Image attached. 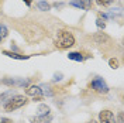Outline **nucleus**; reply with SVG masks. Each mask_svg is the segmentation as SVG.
Here are the masks:
<instances>
[{"mask_svg": "<svg viewBox=\"0 0 124 123\" xmlns=\"http://www.w3.org/2000/svg\"><path fill=\"white\" fill-rule=\"evenodd\" d=\"M21 34L28 43H37L41 38H44L45 30L37 23H24L23 28H21Z\"/></svg>", "mask_w": 124, "mask_h": 123, "instance_id": "obj_1", "label": "nucleus"}, {"mask_svg": "<svg viewBox=\"0 0 124 123\" xmlns=\"http://www.w3.org/2000/svg\"><path fill=\"white\" fill-rule=\"evenodd\" d=\"M54 44H55V47L59 48V50H66V48H69V47L75 45V37H73L72 33H69V31H66V30L58 31Z\"/></svg>", "mask_w": 124, "mask_h": 123, "instance_id": "obj_2", "label": "nucleus"}, {"mask_svg": "<svg viewBox=\"0 0 124 123\" xmlns=\"http://www.w3.org/2000/svg\"><path fill=\"white\" fill-rule=\"evenodd\" d=\"M25 103H27V98L24 95H13L3 106H4V110L6 112H13L16 109L24 106Z\"/></svg>", "mask_w": 124, "mask_h": 123, "instance_id": "obj_3", "label": "nucleus"}, {"mask_svg": "<svg viewBox=\"0 0 124 123\" xmlns=\"http://www.w3.org/2000/svg\"><path fill=\"white\" fill-rule=\"evenodd\" d=\"M90 88H92L94 92L97 93H107L108 92V86L106 85V82L101 79V78H94L92 81V84H90Z\"/></svg>", "mask_w": 124, "mask_h": 123, "instance_id": "obj_4", "label": "nucleus"}, {"mask_svg": "<svg viewBox=\"0 0 124 123\" xmlns=\"http://www.w3.org/2000/svg\"><path fill=\"white\" fill-rule=\"evenodd\" d=\"M99 119H100V123H117L113 112L111 110H107V109L101 110L100 113H99Z\"/></svg>", "mask_w": 124, "mask_h": 123, "instance_id": "obj_5", "label": "nucleus"}, {"mask_svg": "<svg viewBox=\"0 0 124 123\" xmlns=\"http://www.w3.org/2000/svg\"><path fill=\"white\" fill-rule=\"evenodd\" d=\"M25 93L28 95V96H32L34 99H41L44 95H42V89L39 88L38 85H31V86H28L27 88V91H25Z\"/></svg>", "mask_w": 124, "mask_h": 123, "instance_id": "obj_6", "label": "nucleus"}, {"mask_svg": "<svg viewBox=\"0 0 124 123\" xmlns=\"http://www.w3.org/2000/svg\"><path fill=\"white\" fill-rule=\"evenodd\" d=\"M92 1L93 0H70L69 4L70 6H75L78 9H82V10H90Z\"/></svg>", "mask_w": 124, "mask_h": 123, "instance_id": "obj_7", "label": "nucleus"}, {"mask_svg": "<svg viewBox=\"0 0 124 123\" xmlns=\"http://www.w3.org/2000/svg\"><path fill=\"white\" fill-rule=\"evenodd\" d=\"M52 116L51 115H38L35 117H31V123H51Z\"/></svg>", "mask_w": 124, "mask_h": 123, "instance_id": "obj_8", "label": "nucleus"}, {"mask_svg": "<svg viewBox=\"0 0 124 123\" xmlns=\"http://www.w3.org/2000/svg\"><path fill=\"white\" fill-rule=\"evenodd\" d=\"M93 40L96 41V44H104V43H108L110 41V37L106 35L104 33H96L93 35Z\"/></svg>", "mask_w": 124, "mask_h": 123, "instance_id": "obj_9", "label": "nucleus"}, {"mask_svg": "<svg viewBox=\"0 0 124 123\" xmlns=\"http://www.w3.org/2000/svg\"><path fill=\"white\" fill-rule=\"evenodd\" d=\"M3 55H7L10 58H14V60H28L30 55H20L17 53H13V51H3Z\"/></svg>", "mask_w": 124, "mask_h": 123, "instance_id": "obj_10", "label": "nucleus"}, {"mask_svg": "<svg viewBox=\"0 0 124 123\" xmlns=\"http://www.w3.org/2000/svg\"><path fill=\"white\" fill-rule=\"evenodd\" d=\"M68 58H69L70 61H76V62H82L85 60L83 55L80 54V53H69L68 54Z\"/></svg>", "mask_w": 124, "mask_h": 123, "instance_id": "obj_11", "label": "nucleus"}, {"mask_svg": "<svg viewBox=\"0 0 124 123\" xmlns=\"http://www.w3.org/2000/svg\"><path fill=\"white\" fill-rule=\"evenodd\" d=\"M37 7H38V10H41V11H48V10H51V4L46 3V1H44V0H41V1L37 3Z\"/></svg>", "mask_w": 124, "mask_h": 123, "instance_id": "obj_12", "label": "nucleus"}, {"mask_svg": "<svg viewBox=\"0 0 124 123\" xmlns=\"http://www.w3.org/2000/svg\"><path fill=\"white\" fill-rule=\"evenodd\" d=\"M13 95H14V93H13V91H7L6 93H3V95H0V103L3 102V105H4V103H6V102H7V100L10 99L11 96H13Z\"/></svg>", "mask_w": 124, "mask_h": 123, "instance_id": "obj_13", "label": "nucleus"}, {"mask_svg": "<svg viewBox=\"0 0 124 123\" xmlns=\"http://www.w3.org/2000/svg\"><path fill=\"white\" fill-rule=\"evenodd\" d=\"M28 79H23V78H20V79H14V86H20V88H24V86H28Z\"/></svg>", "mask_w": 124, "mask_h": 123, "instance_id": "obj_14", "label": "nucleus"}, {"mask_svg": "<svg viewBox=\"0 0 124 123\" xmlns=\"http://www.w3.org/2000/svg\"><path fill=\"white\" fill-rule=\"evenodd\" d=\"M38 112L39 115H49V112H51V109H49V106H46V105H39L38 106Z\"/></svg>", "mask_w": 124, "mask_h": 123, "instance_id": "obj_15", "label": "nucleus"}, {"mask_svg": "<svg viewBox=\"0 0 124 123\" xmlns=\"http://www.w3.org/2000/svg\"><path fill=\"white\" fill-rule=\"evenodd\" d=\"M39 88L42 89V95H45V96H52V91H51V88H49L48 85H41Z\"/></svg>", "mask_w": 124, "mask_h": 123, "instance_id": "obj_16", "label": "nucleus"}, {"mask_svg": "<svg viewBox=\"0 0 124 123\" xmlns=\"http://www.w3.org/2000/svg\"><path fill=\"white\" fill-rule=\"evenodd\" d=\"M7 34H8L7 27H6L4 24H0V37H1V38H6V37H7Z\"/></svg>", "mask_w": 124, "mask_h": 123, "instance_id": "obj_17", "label": "nucleus"}, {"mask_svg": "<svg viewBox=\"0 0 124 123\" xmlns=\"http://www.w3.org/2000/svg\"><path fill=\"white\" fill-rule=\"evenodd\" d=\"M113 1H114V0H96V3H97L99 6H110Z\"/></svg>", "mask_w": 124, "mask_h": 123, "instance_id": "obj_18", "label": "nucleus"}, {"mask_svg": "<svg viewBox=\"0 0 124 123\" xmlns=\"http://www.w3.org/2000/svg\"><path fill=\"white\" fill-rule=\"evenodd\" d=\"M108 65H110L113 69H116V68H118V61H117L116 58H111V60L108 61Z\"/></svg>", "mask_w": 124, "mask_h": 123, "instance_id": "obj_19", "label": "nucleus"}, {"mask_svg": "<svg viewBox=\"0 0 124 123\" xmlns=\"http://www.w3.org/2000/svg\"><path fill=\"white\" fill-rule=\"evenodd\" d=\"M4 85H8V86H14V78H7V79H3L1 81Z\"/></svg>", "mask_w": 124, "mask_h": 123, "instance_id": "obj_20", "label": "nucleus"}, {"mask_svg": "<svg viewBox=\"0 0 124 123\" xmlns=\"http://www.w3.org/2000/svg\"><path fill=\"white\" fill-rule=\"evenodd\" d=\"M96 26H97L99 28H101V30H104V28H106V23H104L101 18H97V20H96Z\"/></svg>", "mask_w": 124, "mask_h": 123, "instance_id": "obj_21", "label": "nucleus"}, {"mask_svg": "<svg viewBox=\"0 0 124 123\" xmlns=\"http://www.w3.org/2000/svg\"><path fill=\"white\" fill-rule=\"evenodd\" d=\"M62 78H63V75H62L61 72H56V74L54 75V81L58 82V81H62Z\"/></svg>", "mask_w": 124, "mask_h": 123, "instance_id": "obj_22", "label": "nucleus"}, {"mask_svg": "<svg viewBox=\"0 0 124 123\" xmlns=\"http://www.w3.org/2000/svg\"><path fill=\"white\" fill-rule=\"evenodd\" d=\"M0 123H13V122H11L10 119H7V117H3V119H1V122H0Z\"/></svg>", "mask_w": 124, "mask_h": 123, "instance_id": "obj_23", "label": "nucleus"}, {"mask_svg": "<svg viewBox=\"0 0 124 123\" xmlns=\"http://www.w3.org/2000/svg\"><path fill=\"white\" fill-rule=\"evenodd\" d=\"M100 17H101V18H104V20H106V18H108V14H104V13H100Z\"/></svg>", "mask_w": 124, "mask_h": 123, "instance_id": "obj_24", "label": "nucleus"}, {"mask_svg": "<svg viewBox=\"0 0 124 123\" xmlns=\"http://www.w3.org/2000/svg\"><path fill=\"white\" fill-rule=\"evenodd\" d=\"M118 123H123V113L118 115Z\"/></svg>", "mask_w": 124, "mask_h": 123, "instance_id": "obj_25", "label": "nucleus"}, {"mask_svg": "<svg viewBox=\"0 0 124 123\" xmlns=\"http://www.w3.org/2000/svg\"><path fill=\"white\" fill-rule=\"evenodd\" d=\"M23 1L27 4V6H31V0H23Z\"/></svg>", "mask_w": 124, "mask_h": 123, "instance_id": "obj_26", "label": "nucleus"}, {"mask_svg": "<svg viewBox=\"0 0 124 123\" xmlns=\"http://www.w3.org/2000/svg\"><path fill=\"white\" fill-rule=\"evenodd\" d=\"M54 6H55V7H62V6H63V4H62V3H55Z\"/></svg>", "mask_w": 124, "mask_h": 123, "instance_id": "obj_27", "label": "nucleus"}, {"mask_svg": "<svg viewBox=\"0 0 124 123\" xmlns=\"http://www.w3.org/2000/svg\"><path fill=\"white\" fill-rule=\"evenodd\" d=\"M11 48H13V50H14V51H17V50H18V48H17V47L14 45V44H11Z\"/></svg>", "mask_w": 124, "mask_h": 123, "instance_id": "obj_28", "label": "nucleus"}, {"mask_svg": "<svg viewBox=\"0 0 124 123\" xmlns=\"http://www.w3.org/2000/svg\"><path fill=\"white\" fill-rule=\"evenodd\" d=\"M87 123H97L96 120H90V122H87Z\"/></svg>", "mask_w": 124, "mask_h": 123, "instance_id": "obj_29", "label": "nucleus"}, {"mask_svg": "<svg viewBox=\"0 0 124 123\" xmlns=\"http://www.w3.org/2000/svg\"><path fill=\"white\" fill-rule=\"evenodd\" d=\"M0 43H1V37H0Z\"/></svg>", "mask_w": 124, "mask_h": 123, "instance_id": "obj_30", "label": "nucleus"}]
</instances>
